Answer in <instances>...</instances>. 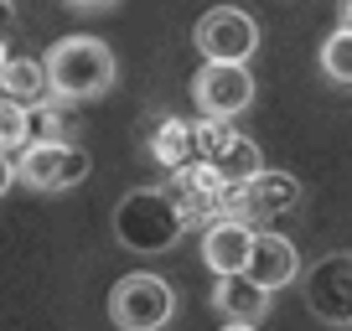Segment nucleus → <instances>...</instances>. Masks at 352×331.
I'll return each instance as SVG.
<instances>
[{
	"mask_svg": "<svg viewBox=\"0 0 352 331\" xmlns=\"http://www.w3.org/2000/svg\"><path fill=\"white\" fill-rule=\"evenodd\" d=\"M192 104L208 119H239L254 104V73L243 62H202L192 73Z\"/></svg>",
	"mask_w": 352,
	"mask_h": 331,
	"instance_id": "obj_8",
	"label": "nucleus"
},
{
	"mask_svg": "<svg viewBox=\"0 0 352 331\" xmlns=\"http://www.w3.org/2000/svg\"><path fill=\"white\" fill-rule=\"evenodd\" d=\"M171 316H176V290L166 285L161 275L140 269V275L114 279V290H109V321L120 331H161Z\"/></svg>",
	"mask_w": 352,
	"mask_h": 331,
	"instance_id": "obj_3",
	"label": "nucleus"
},
{
	"mask_svg": "<svg viewBox=\"0 0 352 331\" xmlns=\"http://www.w3.org/2000/svg\"><path fill=\"white\" fill-rule=\"evenodd\" d=\"M145 145H151V161L166 166V171H176V166H187L192 155H197V150H192V124L176 119V114H171V119H155V130H151Z\"/></svg>",
	"mask_w": 352,
	"mask_h": 331,
	"instance_id": "obj_15",
	"label": "nucleus"
},
{
	"mask_svg": "<svg viewBox=\"0 0 352 331\" xmlns=\"http://www.w3.org/2000/svg\"><path fill=\"white\" fill-rule=\"evenodd\" d=\"M321 73L342 89H352V26H337V32L321 42Z\"/></svg>",
	"mask_w": 352,
	"mask_h": 331,
	"instance_id": "obj_17",
	"label": "nucleus"
},
{
	"mask_svg": "<svg viewBox=\"0 0 352 331\" xmlns=\"http://www.w3.org/2000/svg\"><path fill=\"white\" fill-rule=\"evenodd\" d=\"M192 150H197V161H208L228 187H233V181H249L254 171L264 166L259 145H254L249 135L233 130V119H208V114L192 124Z\"/></svg>",
	"mask_w": 352,
	"mask_h": 331,
	"instance_id": "obj_5",
	"label": "nucleus"
},
{
	"mask_svg": "<svg viewBox=\"0 0 352 331\" xmlns=\"http://www.w3.org/2000/svg\"><path fill=\"white\" fill-rule=\"evenodd\" d=\"M11 181H16V161L0 150V197H6V187H11Z\"/></svg>",
	"mask_w": 352,
	"mask_h": 331,
	"instance_id": "obj_19",
	"label": "nucleus"
},
{
	"mask_svg": "<svg viewBox=\"0 0 352 331\" xmlns=\"http://www.w3.org/2000/svg\"><path fill=\"white\" fill-rule=\"evenodd\" d=\"M73 130L78 124L67 119V109L63 104H32V109H26V135H32V140H73ZM26 140V145H32Z\"/></svg>",
	"mask_w": 352,
	"mask_h": 331,
	"instance_id": "obj_16",
	"label": "nucleus"
},
{
	"mask_svg": "<svg viewBox=\"0 0 352 331\" xmlns=\"http://www.w3.org/2000/svg\"><path fill=\"white\" fill-rule=\"evenodd\" d=\"M26 140H32V135H26V104L0 93V150L11 155V150H21Z\"/></svg>",
	"mask_w": 352,
	"mask_h": 331,
	"instance_id": "obj_18",
	"label": "nucleus"
},
{
	"mask_svg": "<svg viewBox=\"0 0 352 331\" xmlns=\"http://www.w3.org/2000/svg\"><path fill=\"white\" fill-rule=\"evenodd\" d=\"M182 233H187V218L166 187H140L114 207V238L130 254H171Z\"/></svg>",
	"mask_w": 352,
	"mask_h": 331,
	"instance_id": "obj_1",
	"label": "nucleus"
},
{
	"mask_svg": "<svg viewBox=\"0 0 352 331\" xmlns=\"http://www.w3.org/2000/svg\"><path fill=\"white\" fill-rule=\"evenodd\" d=\"M67 5H73V11H109L114 0H67Z\"/></svg>",
	"mask_w": 352,
	"mask_h": 331,
	"instance_id": "obj_20",
	"label": "nucleus"
},
{
	"mask_svg": "<svg viewBox=\"0 0 352 331\" xmlns=\"http://www.w3.org/2000/svg\"><path fill=\"white\" fill-rule=\"evenodd\" d=\"M212 310H218L223 321H249V326H259L264 316H270V290L254 285L249 275H218V285H212Z\"/></svg>",
	"mask_w": 352,
	"mask_h": 331,
	"instance_id": "obj_13",
	"label": "nucleus"
},
{
	"mask_svg": "<svg viewBox=\"0 0 352 331\" xmlns=\"http://www.w3.org/2000/svg\"><path fill=\"white\" fill-rule=\"evenodd\" d=\"M249 243H254V228L243 218H212L202 228V264L212 275H239L243 259H249Z\"/></svg>",
	"mask_w": 352,
	"mask_h": 331,
	"instance_id": "obj_12",
	"label": "nucleus"
},
{
	"mask_svg": "<svg viewBox=\"0 0 352 331\" xmlns=\"http://www.w3.org/2000/svg\"><path fill=\"white\" fill-rule=\"evenodd\" d=\"M296 207H300V181L290 171H264L259 166L249 181H233L228 187V212L223 218H243L254 228V222H275Z\"/></svg>",
	"mask_w": 352,
	"mask_h": 331,
	"instance_id": "obj_6",
	"label": "nucleus"
},
{
	"mask_svg": "<svg viewBox=\"0 0 352 331\" xmlns=\"http://www.w3.org/2000/svg\"><path fill=\"white\" fill-rule=\"evenodd\" d=\"M192 42H197L202 62H249L254 47H259V26L239 5H212V11L197 16Z\"/></svg>",
	"mask_w": 352,
	"mask_h": 331,
	"instance_id": "obj_7",
	"label": "nucleus"
},
{
	"mask_svg": "<svg viewBox=\"0 0 352 331\" xmlns=\"http://www.w3.org/2000/svg\"><path fill=\"white\" fill-rule=\"evenodd\" d=\"M243 275L264 290H280L300 275V249L285 238V233H259L254 228V243H249V259H243Z\"/></svg>",
	"mask_w": 352,
	"mask_h": 331,
	"instance_id": "obj_11",
	"label": "nucleus"
},
{
	"mask_svg": "<svg viewBox=\"0 0 352 331\" xmlns=\"http://www.w3.org/2000/svg\"><path fill=\"white\" fill-rule=\"evenodd\" d=\"M47 93H57L63 104H83L99 99L114 89V52L99 36H63V42L47 52Z\"/></svg>",
	"mask_w": 352,
	"mask_h": 331,
	"instance_id": "obj_2",
	"label": "nucleus"
},
{
	"mask_svg": "<svg viewBox=\"0 0 352 331\" xmlns=\"http://www.w3.org/2000/svg\"><path fill=\"white\" fill-rule=\"evenodd\" d=\"M223 331H254L249 321H223Z\"/></svg>",
	"mask_w": 352,
	"mask_h": 331,
	"instance_id": "obj_22",
	"label": "nucleus"
},
{
	"mask_svg": "<svg viewBox=\"0 0 352 331\" xmlns=\"http://www.w3.org/2000/svg\"><path fill=\"white\" fill-rule=\"evenodd\" d=\"M88 171L94 161L78 140H32L16 155V181H26L32 192H73Z\"/></svg>",
	"mask_w": 352,
	"mask_h": 331,
	"instance_id": "obj_4",
	"label": "nucleus"
},
{
	"mask_svg": "<svg viewBox=\"0 0 352 331\" xmlns=\"http://www.w3.org/2000/svg\"><path fill=\"white\" fill-rule=\"evenodd\" d=\"M337 26H352V0H342V21Z\"/></svg>",
	"mask_w": 352,
	"mask_h": 331,
	"instance_id": "obj_21",
	"label": "nucleus"
},
{
	"mask_svg": "<svg viewBox=\"0 0 352 331\" xmlns=\"http://www.w3.org/2000/svg\"><path fill=\"white\" fill-rule=\"evenodd\" d=\"M306 306L327 326H352V254H331L306 275Z\"/></svg>",
	"mask_w": 352,
	"mask_h": 331,
	"instance_id": "obj_10",
	"label": "nucleus"
},
{
	"mask_svg": "<svg viewBox=\"0 0 352 331\" xmlns=\"http://www.w3.org/2000/svg\"><path fill=\"white\" fill-rule=\"evenodd\" d=\"M6 5H11V0H0V11H6Z\"/></svg>",
	"mask_w": 352,
	"mask_h": 331,
	"instance_id": "obj_24",
	"label": "nucleus"
},
{
	"mask_svg": "<svg viewBox=\"0 0 352 331\" xmlns=\"http://www.w3.org/2000/svg\"><path fill=\"white\" fill-rule=\"evenodd\" d=\"M0 67H6V42H0Z\"/></svg>",
	"mask_w": 352,
	"mask_h": 331,
	"instance_id": "obj_23",
	"label": "nucleus"
},
{
	"mask_svg": "<svg viewBox=\"0 0 352 331\" xmlns=\"http://www.w3.org/2000/svg\"><path fill=\"white\" fill-rule=\"evenodd\" d=\"M0 93L16 104H42L47 99V67L36 62V57H6V67H0Z\"/></svg>",
	"mask_w": 352,
	"mask_h": 331,
	"instance_id": "obj_14",
	"label": "nucleus"
},
{
	"mask_svg": "<svg viewBox=\"0 0 352 331\" xmlns=\"http://www.w3.org/2000/svg\"><path fill=\"white\" fill-rule=\"evenodd\" d=\"M166 192L176 197V207H182L187 228H192V222L208 228L212 218L228 212V181H223L208 161H197V155H192L187 166H176V171H171V187H166Z\"/></svg>",
	"mask_w": 352,
	"mask_h": 331,
	"instance_id": "obj_9",
	"label": "nucleus"
}]
</instances>
